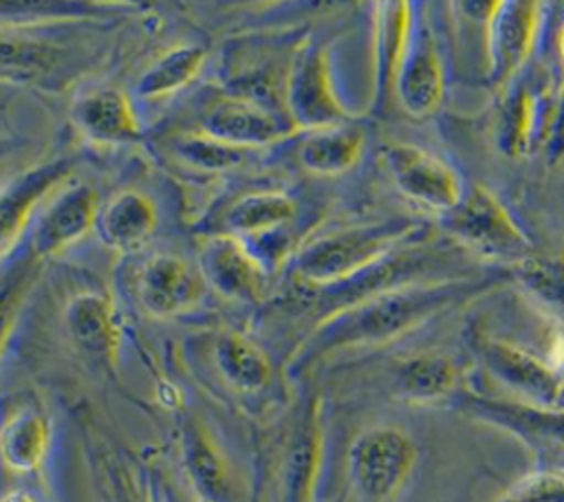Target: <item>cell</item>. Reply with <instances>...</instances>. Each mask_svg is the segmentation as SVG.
Masks as SVG:
<instances>
[{
  "label": "cell",
  "mask_w": 564,
  "mask_h": 502,
  "mask_svg": "<svg viewBox=\"0 0 564 502\" xmlns=\"http://www.w3.org/2000/svg\"><path fill=\"white\" fill-rule=\"evenodd\" d=\"M540 154L544 159V167L549 170L564 167V84L555 95H551Z\"/></svg>",
  "instance_id": "836d02e7"
},
{
  "label": "cell",
  "mask_w": 564,
  "mask_h": 502,
  "mask_svg": "<svg viewBox=\"0 0 564 502\" xmlns=\"http://www.w3.org/2000/svg\"><path fill=\"white\" fill-rule=\"evenodd\" d=\"M181 449L198 498L220 502L229 491V467L212 434L198 421L187 418L181 425Z\"/></svg>",
  "instance_id": "83f0119b"
},
{
  "label": "cell",
  "mask_w": 564,
  "mask_h": 502,
  "mask_svg": "<svg viewBox=\"0 0 564 502\" xmlns=\"http://www.w3.org/2000/svg\"><path fill=\"white\" fill-rule=\"evenodd\" d=\"M551 95L535 88L527 70L496 95L491 139L496 150L511 161L540 152Z\"/></svg>",
  "instance_id": "5bb4252c"
},
{
  "label": "cell",
  "mask_w": 564,
  "mask_h": 502,
  "mask_svg": "<svg viewBox=\"0 0 564 502\" xmlns=\"http://www.w3.org/2000/svg\"><path fill=\"white\" fill-rule=\"evenodd\" d=\"M511 282L551 321L564 330V253H533L509 266Z\"/></svg>",
  "instance_id": "f1b7e54d"
},
{
  "label": "cell",
  "mask_w": 564,
  "mask_h": 502,
  "mask_svg": "<svg viewBox=\"0 0 564 502\" xmlns=\"http://www.w3.org/2000/svg\"><path fill=\"white\" fill-rule=\"evenodd\" d=\"M306 137L297 145L300 165L315 176H339L350 172L366 145L364 130L350 121L322 130L304 132Z\"/></svg>",
  "instance_id": "484cf974"
},
{
  "label": "cell",
  "mask_w": 564,
  "mask_h": 502,
  "mask_svg": "<svg viewBox=\"0 0 564 502\" xmlns=\"http://www.w3.org/2000/svg\"><path fill=\"white\" fill-rule=\"evenodd\" d=\"M498 502H564V469L540 467L511 484Z\"/></svg>",
  "instance_id": "1f68e13d"
},
{
  "label": "cell",
  "mask_w": 564,
  "mask_h": 502,
  "mask_svg": "<svg viewBox=\"0 0 564 502\" xmlns=\"http://www.w3.org/2000/svg\"><path fill=\"white\" fill-rule=\"evenodd\" d=\"M505 284H513L509 269L482 266L458 275L414 280L375 293L319 317L293 354L291 365L304 370L344 350L392 343Z\"/></svg>",
  "instance_id": "6da1fadb"
},
{
  "label": "cell",
  "mask_w": 564,
  "mask_h": 502,
  "mask_svg": "<svg viewBox=\"0 0 564 502\" xmlns=\"http://www.w3.org/2000/svg\"><path fill=\"white\" fill-rule=\"evenodd\" d=\"M544 467H553V469H564V456H560V458L551 460V462H549V465H544Z\"/></svg>",
  "instance_id": "74e56055"
},
{
  "label": "cell",
  "mask_w": 564,
  "mask_h": 502,
  "mask_svg": "<svg viewBox=\"0 0 564 502\" xmlns=\"http://www.w3.org/2000/svg\"><path fill=\"white\" fill-rule=\"evenodd\" d=\"M337 502H346V500H344V498H339V500H337Z\"/></svg>",
  "instance_id": "ab89813d"
},
{
  "label": "cell",
  "mask_w": 564,
  "mask_h": 502,
  "mask_svg": "<svg viewBox=\"0 0 564 502\" xmlns=\"http://www.w3.org/2000/svg\"><path fill=\"white\" fill-rule=\"evenodd\" d=\"M51 445V427L42 410L18 405L0 423V460L11 473H33Z\"/></svg>",
  "instance_id": "d4e9b609"
},
{
  "label": "cell",
  "mask_w": 564,
  "mask_h": 502,
  "mask_svg": "<svg viewBox=\"0 0 564 502\" xmlns=\"http://www.w3.org/2000/svg\"><path fill=\"white\" fill-rule=\"evenodd\" d=\"M445 99V62L434 26L425 15H416L412 37L399 68L394 106L410 119L432 117Z\"/></svg>",
  "instance_id": "7c38bea8"
},
{
  "label": "cell",
  "mask_w": 564,
  "mask_h": 502,
  "mask_svg": "<svg viewBox=\"0 0 564 502\" xmlns=\"http://www.w3.org/2000/svg\"><path fill=\"white\" fill-rule=\"evenodd\" d=\"M322 458V401L311 394L297 403L275 443L267 502H315Z\"/></svg>",
  "instance_id": "8992f818"
},
{
  "label": "cell",
  "mask_w": 564,
  "mask_h": 502,
  "mask_svg": "<svg viewBox=\"0 0 564 502\" xmlns=\"http://www.w3.org/2000/svg\"><path fill=\"white\" fill-rule=\"evenodd\" d=\"M427 227L416 218H390L326 231L304 242L291 262L293 277L306 291H322L370 271L405 244L427 238Z\"/></svg>",
  "instance_id": "7a4b0ae2"
},
{
  "label": "cell",
  "mask_w": 564,
  "mask_h": 502,
  "mask_svg": "<svg viewBox=\"0 0 564 502\" xmlns=\"http://www.w3.org/2000/svg\"><path fill=\"white\" fill-rule=\"evenodd\" d=\"M104 502H152L143 482L119 460L104 465Z\"/></svg>",
  "instance_id": "e575fe53"
},
{
  "label": "cell",
  "mask_w": 564,
  "mask_h": 502,
  "mask_svg": "<svg viewBox=\"0 0 564 502\" xmlns=\"http://www.w3.org/2000/svg\"><path fill=\"white\" fill-rule=\"evenodd\" d=\"M205 288L200 271L172 253L152 255L137 275V299L152 317L189 313L200 304Z\"/></svg>",
  "instance_id": "d6986e66"
},
{
  "label": "cell",
  "mask_w": 564,
  "mask_h": 502,
  "mask_svg": "<svg viewBox=\"0 0 564 502\" xmlns=\"http://www.w3.org/2000/svg\"><path fill=\"white\" fill-rule=\"evenodd\" d=\"M196 130L216 141L249 152L253 148H262L297 134L289 119H280L275 112L247 95H225L212 99L203 108Z\"/></svg>",
  "instance_id": "9a60e30c"
},
{
  "label": "cell",
  "mask_w": 564,
  "mask_h": 502,
  "mask_svg": "<svg viewBox=\"0 0 564 502\" xmlns=\"http://www.w3.org/2000/svg\"><path fill=\"white\" fill-rule=\"evenodd\" d=\"M295 200L280 189H258L238 196L223 214L225 233L269 238L295 218Z\"/></svg>",
  "instance_id": "4316f807"
},
{
  "label": "cell",
  "mask_w": 564,
  "mask_h": 502,
  "mask_svg": "<svg viewBox=\"0 0 564 502\" xmlns=\"http://www.w3.org/2000/svg\"><path fill=\"white\" fill-rule=\"evenodd\" d=\"M196 502H209V500H203V498H198V500H196Z\"/></svg>",
  "instance_id": "f35d334b"
},
{
  "label": "cell",
  "mask_w": 564,
  "mask_h": 502,
  "mask_svg": "<svg viewBox=\"0 0 564 502\" xmlns=\"http://www.w3.org/2000/svg\"><path fill=\"white\" fill-rule=\"evenodd\" d=\"M549 4L529 0L496 2L485 35V84L498 95L527 68L540 42Z\"/></svg>",
  "instance_id": "30bf717a"
},
{
  "label": "cell",
  "mask_w": 564,
  "mask_h": 502,
  "mask_svg": "<svg viewBox=\"0 0 564 502\" xmlns=\"http://www.w3.org/2000/svg\"><path fill=\"white\" fill-rule=\"evenodd\" d=\"M286 119L297 132L322 130L350 123L355 114L339 99L328 48L315 40H304L289 62L284 81Z\"/></svg>",
  "instance_id": "ba28073f"
},
{
  "label": "cell",
  "mask_w": 564,
  "mask_h": 502,
  "mask_svg": "<svg viewBox=\"0 0 564 502\" xmlns=\"http://www.w3.org/2000/svg\"><path fill=\"white\" fill-rule=\"evenodd\" d=\"M99 200L90 185H68L55 192L40 209L31 231V253L44 260L82 240L97 227Z\"/></svg>",
  "instance_id": "e0dca14e"
},
{
  "label": "cell",
  "mask_w": 564,
  "mask_h": 502,
  "mask_svg": "<svg viewBox=\"0 0 564 502\" xmlns=\"http://www.w3.org/2000/svg\"><path fill=\"white\" fill-rule=\"evenodd\" d=\"M194 359L203 374L231 399H260L273 383L269 354L236 330H216L203 337V341L194 346Z\"/></svg>",
  "instance_id": "8fae6325"
},
{
  "label": "cell",
  "mask_w": 564,
  "mask_h": 502,
  "mask_svg": "<svg viewBox=\"0 0 564 502\" xmlns=\"http://www.w3.org/2000/svg\"><path fill=\"white\" fill-rule=\"evenodd\" d=\"M33 277H35L33 264L22 262L0 284V354L4 350V343L9 339L13 321L18 317L20 304L33 284Z\"/></svg>",
  "instance_id": "d6a6232c"
},
{
  "label": "cell",
  "mask_w": 564,
  "mask_h": 502,
  "mask_svg": "<svg viewBox=\"0 0 564 502\" xmlns=\"http://www.w3.org/2000/svg\"><path fill=\"white\" fill-rule=\"evenodd\" d=\"M379 161L392 187L408 203L436 218L463 198L465 183L456 167L423 145L388 141L379 148Z\"/></svg>",
  "instance_id": "9c48e42d"
},
{
  "label": "cell",
  "mask_w": 564,
  "mask_h": 502,
  "mask_svg": "<svg viewBox=\"0 0 564 502\" xmlns=\"http://www.w3.org/2000/svg\"><path fill=\"white\" fill-rule=\"evenodd\" d=\"M465 370L447 350H414L399 357L390 368V392L410 405H436L465 388Z\"/></svg>",
  "instance_id": "ac0fdd59"
},
{
  "label": "cell",
  "mask_w": 564,
  "mask_h": 502,
  "mask_svg": "<svg viewBox=\"0 0 564 502\" xmlns=\"http://www.w3.org/2000/svg\"><path fill=\"white\" fill-rule=\"evenodd\" d=\"M70 51L48 37L0 24V79L13 84H53L70 73Z\"/></svg>",
  "instance_id": "44dd1931"
},
{
  "label": "cell",
  "mask_w": 564,
  "mask_h": 502,
  "mask_svg": "<svg viewBox=\"0 0 564 502\" xmlns=\"http://www.w3.org/2000/svg\"><path fill=\"white\" fill-rule=\"evenodd\" d=\"M447 407L511 434L542 458V467L564 456V405L549 407L518 399H498L465 385L447 401Z\"/></svg>",
  "instance_id": "52a82bcc"
},
{
  "label": "cell",
  "mask_w": 564,
  "mask_h": 502,
  "mask_svg": "<svg viewBox=\"0 0 564 502\" xmlns=\"http://www.w3.org/2000/svg\"><path fill=\"white\" fill-rule=\"evenodd\" d=\"M70 119L79 134L97 145H121L141 139V126L130 97L119 88H97L82 95Z\"/></svg>",
  "instance_id": "7402d4cb"
},
{
  "label": "cell",
  "mask_w": 564,
  "mask_h": 502,
  "mask_svg": "<svg viewBox=\"0 0 564 502\" xmlns=\"http://www.w3.org/2000/svg\"><path fill=\"white\" fill-rule=\"evenodd\" d=\"M436 225L452 244L491 266L509 269L538 253L498 194L480 183L465 185L458 205L438 216Z\"/></svg>",
  "instance_id": "3957f363"
},
{
  "label": "cell",
  "mask_w": 564,
  "mask_h": 502,
  "mask_svg": "<svg viewBox=\"0 0 564 502\" xmlns=\"http://www.w3.org/2000/svg\"><path fill=\"white\" fill-rule=\"evenodd\" d=\"M159 214L154 203L137 189L115 194L97 216V231L101 240L117 251L141 249L156 231Z\"/></svg>",
  "instance_id": "cb8c5ba5"
},
{
  "label": "cell",
  "mask_w": 564,
  "mask_h": 502,
  "mask_svg": "<svg viewBox=\"0 0 564 502\" xmlns=\"http://www.w3.org/2000/svg\"><path fill=\"white\" fill-rule=\"evenodd\" d=\"M198 271L205 284L234 302H260L269 286L264 260L231 233H214L200 242Z\"/></svg>",
  "instance_id": "4fadbf2b"
},
{
  "label": "cell",
  "mask_w": 564,
  "mask_h": 502,
  "mask_svg": "<svg viewBox=\"0 0 564 502\" xmlns=\"http://www.w3.org/2000/svg\"><path fill=\"white\" fill-rule=\"evenodd\" d=\"M205 64V48L198 44H178L156 57L137 79V95L161 99L189 86Z\"/></svg>",
  "instance_id": "f546056e"
},
{
  "label": "cell",
  "mask_w": 564,
  "mask_h": 502,
  "mask_svg": "<svg viewBox=\"0 0 564 502\" xmlns=\"http://www.w3.org/2000/svg\"><path fill=\"white\" fill-rule=\"evenodd\" d=\"M0 502H37V498L26 489H9Z\"/></svg>",
  "instance_id": "d590c367"
},
{
  "label": "cell",
  "mask_w": 564,
  "mask_h": 502,
  "mask_svg": "<svg viewBox=\"0 0 564 502\" xmlns=\"http://www.w3.org/2000/svg\"><path fill=\"white\" fill-rule=\"evenodd\" d=\"M463 341L474 361L518 401L535 405H564V372L546 354L494 335L478 324L463 330Z\"/></svg>",
  "instance_id": "277c9868"
},
{
  "label": "cell",
  "mask_w": 564,
  "mask_h": 502,
  "mask_svg": "<svg viewBox=\"0 0 564 502\" xmlns=\"http://www.w3.org/2000/svg\"><path fill=\"white\" fill-rule=\"evenodd\" d=\"M555 51H557L560 64L564 68V20H562V24L557 26V33H555Z\"/></svg>",
  "instance_id": "8d00e7d4"
},
{
  "label": "cell",
  "mask_w": 564,
  "mask_h": 502,
  "mask_svg": "<svg viewBox=\"0 0 564 502\" xmlns=\"http://www.w3.org/2000/svg\"><path fill=\"white\" fill-rule=\"evenodd\" d=\"M70 159H53L0 187V258L22 236L35 209L70 176Z\"/></svg>",
  "instance_id": "ffe728a7"
},
{
  "label": "cell",
  "mask_w": 564,
  "mask_h": 502,
  "mask_svg": "<svg viewBox=\"0 0 564 502\" xmlns=\"http://www.w3.org/2000/svg\"><path fill=\"white\" fill-rule=\"evenodd\" d=\"M64 326L73 346L97 365L117 361L121 330L108 297L99 293L75 295L64 310Z\"/></svg>",
  "instance_id": "603a6c76"
},
{
  "label": "cell",
  "mask_w": 564,
  "mask_h": 502,
  "mask_svg": "<svg viewBox=\"0 0 564 502\" xmlns=\"http://www.w3.org/2000/svg\"><path fill=\"white\" fill-rule=\"evenodd\" d=\"M416 4L412 2H375L372 4V99L370 112L381 117L394 108V86L403 64Z\"/></svg>",
  "instance_id": "2e32d148"
},
{
  "label": "cell",
  "mask_w": 564,
  "mask_h": 502,
  "mask_svg": "<svg viewBox=\"0 0 564 502\" xmlns=\"http://www.w3.org/2000/svg\"><path fill=\"white\" fill-rule=\"evenodd\" d=\"M419 460V447L399 425H372L361 429L346 454L350 489L364 502H392L410 482Z\"/></svg>",
  "instance_id": "5b68a950"
},
{
  "label": "cell",
  "mask_w": 564,
  "mask_h": 502,
  "mask_svg": "<svg viewBox=\"0 0 564 502\" xmlns=\"http://www.w3.org/2000/svg\"><path fill=\"white\" fill-rule=\"evenodd\" d=\"M176 161L200 174H220L245 163L249 150L227 145L203 132H187L176 137L170 145Z\"/></svg>",
  "instance_id": "4dcf8cb0"
}]
</instances>
